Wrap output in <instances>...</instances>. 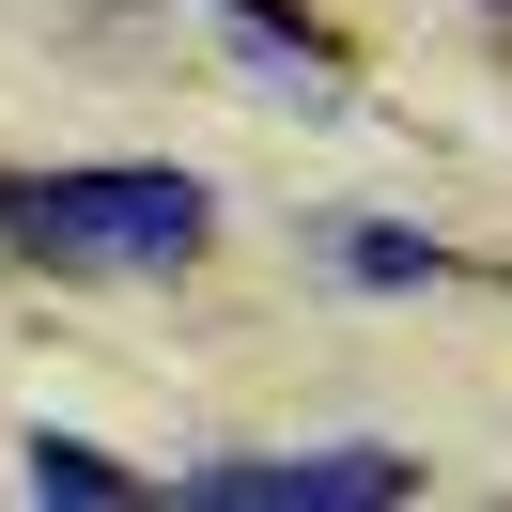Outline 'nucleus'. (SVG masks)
I'll return each instance as SVG.
<instances>
[{"mask_svg": "<svg viewBox=\"0 0 512 512\" xmlns=\"http://www.w3.org/2000/svg\"><path fill=\"white\" fill-rule=\"evenodd\" d=\"M0 233L32 264H109V280H140V264H202L218 187H202V171H32V187H0Z\"/></svg>", "mask_w": 512, "mask_h": 512, "instance_id": "obj_1", "label": "nucleus"}, {"mask_svg": "<svg viewBox=\"0 0 512 512\" xmlns=\"http://www.w3.org/2000/svg\"><path fill=\"white\" fill-rule=\"evenodd\" d=\"M187 497L202 512H388L419 497V466L404 450H280V466H187Z\"/></svg>", "mask_w": 512, "mask_h": 512, "instance_id": "obj_2", "label": "nucleus"}, {"mask_svg": "<svg viewBox=\"0 0 512 512\" xmlns=\"http://www.w3.org/2000/svg\"><path fill=\"white\" fill-rule=\"evenodd\" d=\"M202 16L249 47V78H264V94H295V109H342V47H326L295 0H202Z\"/></svg>", "mask_w": 512, "mask_h": 512, "instance_id": "obj_3", "label": "nucleus"}, {"mask_svg": "<svg viewBox=\"0 0 512 512\" xmlns=\"http://www.w3.org/2000/svg\"><path fill=\"white\" fill-rule=\"evenodd\" d=\"M32 497H78V512H109V497H140L109 450H78V435H32Z\"/></svg>", "mask_w": 512, "mask_h": 512, "instance_id": "obj_4", "label": "nucleus"}, {"mask_svg": "<svg viewBox=\"0 0 512 512\" xmlns=\"http://www.w3.org/2000/svg\"><path fill=\"white\" fill-rule=\"evenodd\" d=\"M342 264H357V280H388V295H404V280H450L435 233H342Z\"/></svg>", "mask_w": 512, "mask_h": 512, "instance_id": "obj_5", "label": "nucleus"}, {"mask_svg": "<svg viewBox=\"0 0 512 512\" xmlns=\"http://www.w3.org/2000/svg\"><path fill=\"white\" fill-rule=\"evenodd\" d=\"M497 16H512V0H497Z\"/></svg>", "mask_w": 512, "mask_h": 512, "instance_id": "obj_6", "label": "nucleus"}]
</instances>
